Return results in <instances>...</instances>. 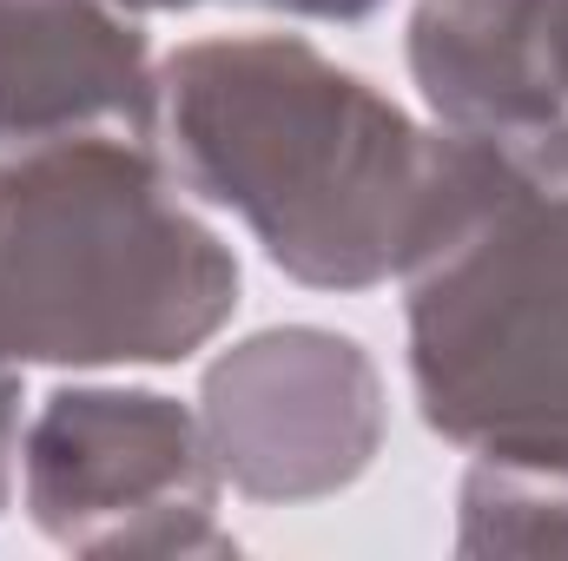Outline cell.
Segmentation results:
<instances>
[{
    "mask_svg": "<svg viewBox=\"0 0 568 561\" xmlns=\"http://www.w3.org/2000/svg\"><path fill=\"white\" fill-rule=\"evenodd\" d=\"M165 126L192 185L304 284L410 272L516 178L463 133H417L304 40L185 47L165 67Z\"/></svg>",
    "mask_w": 568,
    "mask_h": 561,
    "instance_id": "1",
    "label": "cell"
},
{
    "mask_svg": "<svg viewBox=\"0 0 568 561\" xmlns=\"http://www.w3.org/2000/svg\"><path fill=\"white\" fill-rule=\"evenodd\" d=\"M239 297L225 245L185 218L145 140H67L0 172V364H159Z\"/></svg>",
    "mask_w": 568,
    "mask_h": 561,
    "instance_id": "2",
    "label": "cell"
},
{
    "mask_svg": "<svg viewBox=\"0 0 568 561\" xmlns=\"http://www.w3.org/2000/svg\"><path fill=\"white\" fill-rule=\"evenodd\" d=\"M417 272L429 422L496 469L568 482V198L509 178Z\"/></svg>",
    "mask_w": 568,
    "mask_h": 561,
    "instance_id": "3",
    "label": "cell"
},
{
    "mask_svg": "<svg viewBox=\"0 0 568 561\" xmlns=\"http://www.w3.org/2000/svg\"><path fill=\"white\" fill-rule=\"evenodd\" d=\"M410 60L449 133L568 198V0H429Z\"/></svg>",
    "mask_w": 568,
    "mask_h": 561,
    "instance_id": "4",
    "label": "cell"
},
{
    "mask_svg": "<svg viewBox=\"0 0 568 561\" xmlns=\"http://www.w3.org/2000/svg\"><path fill=\"white\" fill-rule=\"evenodd\" d=\"M192 417L165 397H113V390H73L53 397V410L33 422L27 442V489L40 522L60 542H100V522H120L113 542H126V516H165L185 536L179 516L212 509V482L199 462Z\"/></svg>",
    "mask_w": 568,
    "mask_h": 561,
    "instance_id": "5",
    "label": "cell"
},
{
    "mask_svg": "<svg viewBox=\"0 0 568 561\" xmlns=\"http://www.w3.org/2000/svg\"><path fill=\"white\" fill-rule=\"evenodd\" d=\"M145 133V47L106 0H0V165L40 145Z\"/></svg>",
    "mask_w": 568,
    "mask_h": 561,
    "instance_id": "6",
    "label": "cell"
},
{
    "mask_svg": "<svg viewBox=\"0 0 568 561\" xmlns=\"http://www.w3.org/2000/svg\"><path fill=\"white\" fill-rule=\"evenodd\" d=\"M133 7H192V0H133ZM278 7H297V13H337V20H351V13H371L377 0H278Z\"/></svg>",
    "mask_w": 568,
    "mask_h": 561,
    "instance_id": "7",
    "label": "cell"
},
{
    "mask_svg": "<svg viewBox=\"0 0 568 561\" xmlns=\"http://www.w3.org/2000/svg\"><path fill=\"white\" fill-rule=\"evenodd\" d=\"M7 436H13V390L0 384V496H7Z\"/></svg>",
    "mask_w": 568,
    "mask_h": 561,
    "instance_id": "8",
    "label": "cell"
}]
</instances>
